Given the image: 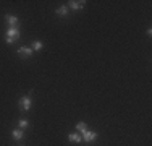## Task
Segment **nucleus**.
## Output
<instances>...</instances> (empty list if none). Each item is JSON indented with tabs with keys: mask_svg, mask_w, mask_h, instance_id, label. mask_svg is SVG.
<instances>
[{
	"mask_svg": "<svg viewBox=\"0 0 152 146\" xmlns=\"http://www.w3.org/2000/svg\"><path fill=\"white\" fill-rule=\"evenodd\" d=\"M57 15H58V16H68V7H58V8H57Z\"/></svg>",
	"mask_w": 152,
	"mask_h": 146,
	"instance_id": "nucleus-10",
	"label": "nucleus"
},
{
	"mask_svg": "<svg viewBox=\"0 0 152 146\" xmlns=\"http://www.w3.org/2000/svg\"><path fill=\"white\" fill-rule=\"evenodd\" d=\"M96 140H97V133H96V131L88 130V131L83 133V141H84L86 145H91L92 141H96Z\"/></svg>",
	"mask_w": 152,
	"mask_h": 146,
	"instance_id": "nucleus-3",
	"label": "nucleus"
},
{
	"mask_svg": "<svg viewBox=\"0 0 152 146\" xmlns=\"http://www.w3.org/2000/svg\"><path fill=\"white\" fill-rule=\"evenodd\" d=\"M5 21L7 24H8V28H18L20 26V20H18V16H15V15H5Z\"/></svg>",
	"mask_w": 152,
	"mask_h": 146,
	"instance_id": "nucleus-4",
	"label": "nucleus"
},
{
	"mask_svg": "<svg viewBox=\"0 0 152 146\" xmlns=\"http://www.w3.org/2000/svg\"><path fill=\"white\" fill-rule=\"evenodd\" d=\"M18 105H20L21 111H29L31 105H32V99L29 96H23L20 101H18Z\"/></svg>",
	"mask_w": 152,
	"mask_h": 146,
	"instance_id": "nucleus-2",
	"label": "nucleus"
},
{
	"mask_svg": "<svg viewBox=\"0 0 152 146\" xmlns=\"http://www.w3.org/2000/svg\"><path fill=\"white\" fill-rule=\"evenodd\" d=\"M68 141H70V143H75V145H79L83 141V138L79 136L78 133H70L68 135Z\"/></svg>",
	"mask_w": 152,
	"mask_h": 146,
	"instance_id": "nucleus-8",
	"label": "nucleus"
},
{
	"mask_svg": "<svg viewBox=\"0 0 152 146\" xmlns=\"http://www.w3.org/2000/svg\"><path fill=\"white\" fill-rule=\"evenodd\" d=\"M20 36H21V32H20L18 28H8L7 32H5V42L7 44H13L15 41L20 39Z\"/></svg>",
	"mask_w": 152,
	"mask_h": 146,
	"instance_id": "nucleus-1",
	"label": "nucleus"
},
{
	"mask_svg": "<svg viewBox=\"0 0 152 146\" xmlns=\"http://www.w3.org/2000/svg\"><path fill=\"white\" fill-rule=\"evenodd\" d=\"M84 0H71V2H68V8L75 10V12H78V10L84 8Z\"/></svg>",
	"mask_w": 152,
	"mask_h": 146,
	"instance_id": "nucleus-5",
	"label": "nucleus"
},
{
	"mask_svg": "<svg viewBox=\"0 0 152 146\" xmlns=\"http://www.w3.org/2000/svg\"><path fill=\"white\" fill-rule=\"evenodd\" d=\"M147 36H152V28H147Z\"/></svg>",
	"mask_w": 152,
	"mask_h": 146,
	"instance_id": "nucleus-13",
	"label": "nucleus"
},
{
	"mask_svg": "<svg viewBox=\"0 0 152 146\" xmlns=\"http://www.w3.org/2000/svg\"><path fill=\"white\" fill-rule=\"evenodd\" d=\"M76 130L79 131V133H84V131H88L89 128H88V123L86 122H79L78 125H76Z\"/></svg>",
	"mask_w": 152,
	"mask_h": 146,
	"instance_id": "nucleus-9",
	"label": "nucleus"
},
{
	"mask_svg": "<svg viewBox=\"0 0 152 146\" xmlns=\"http://www.w3.org/2000/svg\"><path fill=\"white\" fill-rule=\"evenodd\" d=\"M18 55L21 58H29V57H32V49L31 47H20L18 49Z\"/></svg>",
	"mask_w": 152,
	"mask_h": 146,
	"instance_id": "nucleus-6",
	"label": "nucleus"
},
{
	"mask_svg": "<svg viewBox=\"0 0 152 146\" xmlns=\"http://www.w3.org/2000/svg\"><path fill=\"white\" fill-rule=\"evenodd\" d=\"M18 127H20L21 130H26L28 127H29V122H28L26 119H20L18 120Z\"/></svg>",
	"mask_w": 152,
	"mask_h": 146,
	"instance_id": "nucleus-11",
	"label": "nucleus"
},
{
	"mask_svg": "<svg viewBox=\"0 0 152 146\" xmlns=\"http://www.w3.org/2000/svg\"><path fill=\"white\" fill-rule=\"evenodd\" d=\"M12 136H13V140L21 141V140H23V136H24V130H21V128H15V130L12 131Z\"/></svg>",
	"mask_w": 152,
	"mask_h": 146,
	"instance_id": "nucleus-7",
	"label": "nucleus"
},
{
	"mask_svg": "<svg viewBox=\"0 0 152 146\" xmlns=\"http://www.w3.org/2000/svg\"><path fill=\"white\" fill-rule=\"evenodd\" d=\"M31 49H32V52H37V50H41L42 49V42L41 41H32V44H31Z\"/></svg>",
	"mask_w": 152,
	"mask_h": 146,
	"instance_id": "nucleus-12",
	"label": "nucleus"
}]
</instances>
